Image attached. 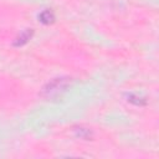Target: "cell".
<instances>
[{"label":"cell","instance_id":"6da1fadb","mask_svg":"<svg viewBox=\"0 0 159 159\" xmlns=\"http://www.w3.org/2000/svg\"><path fill=\"white\" fill-rule=\"evenodd\" d=\"M68 86V78H55L46 84L43 88V96L46 97H56L61 94Z\"/></svg>","mask_w":159,"mask_h":159},{"label":"cell","instance_id":"7a4b0ae2","mask_svg":"<svg viewBox=\"0 0 159 159\" xmlns=\"http://www.w3.org/2000/svg\"><path fill=\"white\" fill-rule=\"evenodd\" d=\"M39 19H40V21L43 22V24H50V22H52V21L55 20V16H53V14H52L50 10H45L43 12L40 14Z\"/></svg>","mask_w":159,"mask_h":159},{"label":"cell","instance_id":"3957f363","mask_svg":"<svg viewBox=\"0 0 159 159\" xmlns=\"http://www.w3.org/2000/svg\"><path fill=\"white\" fill-rule=\"evenodd\" d=\"M31 34H32V31H25V32H22V34H21V36H19V37L16 39L15 45H16V46H21V45L26 43V42H27V40H30Z\"/></svg>","mask_w":159,"mask_h":159}]
</instances>
